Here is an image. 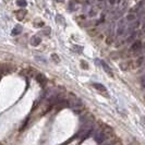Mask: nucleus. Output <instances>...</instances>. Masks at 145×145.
<instances>
[{"label":"nucleus","mask_w":145,"mask_h":145,"mask_svg":"<svg viewBox=\"0 0 145 145\" xmlns=\"http://www.w3.org/2000/svg\"><path fill=\"white\" fill-rule=\"evenodd\" d=\"M125 20L128 22H134L137 20V15L134 13H129V14L125 16Z\"/></svg>","instance_id":"9d476101"},{"label":"nucleus","mask_w":145,"mask_h":145,"mask_svg":"<svg viewBox=\"0 0 145 145\" xmlns=\"http://www.w3.org/2000/svg\"><path fill=\"white\" fill-rule=\"evenodd\" d=\"M144 62V57H138L137 60H135V67H141Z\"/></svg>","instance_id":"f8f14e48"},{"label":"nucleus","mask_w":145,"mask_h":145,"mask_svg":"<svg viewBox=\"0 0 145 145\" xmlns=\"http://www.w3.org/2000/svg\"><path fill=\"white\" fill-rule=\"evenodd\" d=\"M134 38H135V33H133V34H132L131 36L128 37V39H127V42H132V40H133Z\"/></svg>","instance_id":"f3484780"},{"label":"nucleus","mask_w":145,"mask_h":145,"mask_svg":"<svg viewBox=\"0 0 145 145\" xmlns=\"http://www.w3.org/2000/svg\"><path fill=\"white\" fill-rule=\"evenodd\" d=\"M93 86H94L95 89H97L101 94H103L104 96H106V97H109L108 91H107V88L104 86L103 84H101V83H94V85H93Z\"/></svg>","instance_id":"7ed1b4c3"},{"label":"nucleus","mask_w":145,"mask_h":145,"mask_svg":"<svg viewBox=\"0 0 145 145\" xmlns=\"http://www.w3.org/2000/svg\"><path fill=\"white\" fill-rule=\"evenodd\" d=\"M101 65H102V67H103V69H104V71L108 74L109 76H111V78H114V73H112V70L110 69V67H109L104 60H102L101 61Z\"/></svg>","instance_id":"39448f33"},{"label":"nucleus","mask_w":145,"mask_h":145,"mask_svg":"<svg viewBox=\"0 0 145 145\" xmlns=\"http://www.w3.org/2000/svg\"><path fill=\"white\" fill-rule=\"evenodd\" d=\"M22 26L21 25H16L14 29H12V32H11V34L13 35V36H15V35H19V34H21L22 33Z\"/></svg>","instance_id":"1a4fd4ad"},{"label":"nucleus","mask_w":145,"mask_h":145,"mask_svg":"<svg viewBox=\"0 0 145 145\" xmlns=\"http://www.w3.org/2000/svg\"><path fill=\"white\" fill-rule=\"evenodd\" d=\"M129 65H130L129 62H125V63H121L120 67L122 68V70H128V69H129Z\"/></svg>","instance_id":"4468645a"},{"label":"nucleus","mask_w":145,"mask_h":145,"mask_svg":"<svg viewBox=\"0 0 145 145\" xmlns=\"http://www.w3.org/2000/svg\"><path fill=\"white\" fill-rule=\"evenodd\" d=\"M105 145H112V144H110V143H106Z\"/></svg>","instance_id":"5701e85b"},{"label":"nucleus","mask_w":145,"mask_h":145,"mask_svg":"<svg viewBox=\"0 0 145 145\" xmlns=\"http://www.w3.org/2000/svg\"><path fill=\"white\" fill-rule=\"evenodd\" d=\"M97 12H98V11H97V10H96L95 8H93V9H92V10L89 11V15H91V16H94V15L97 14Z\"/></svg>","instance_id":"2eb2a0df"},{"label":"nucleus","mask_w":145,"mask_h":145,"mask_svg":"<svg viewBox=\"0 0 145 145\" xmlns=\"http://www.w3.org/2000/svg\"><path fill=\"white\" fill-rule=\"evenodd\" d=\"M108 2H109V5H110V6H112V5H115V3H116V0H108Z\"/></svg>","instance_id":"6ab92c4d"},{"label":"nucleus","mask_w":145,"mask_h":145,"mask_svg":"<svg viewBox=\"0 0 145 145\" xmlns=\"http://www.w3.org/2000/svg\"><path fill=\"white\" fill-rule=\"evenodd\" d=\"M51 58L54 59V61H55L56 63H58L59 62V58H58V56H57V55H55V54H54V55L51 56Z\"/></svg>","instance_id":"dca6fc26"},{"label":"nucleus","mask_w":145,"mask_h":145,"mask_svg":"<svg viewBox=\"0 0 145 145\" xmlns=\"http://www.w3.org/2000/svg\"><path fill=\"white\" fill-rule=\"evenodd\" d=\"M111 135V129L109 127L104 125L102 128H98L97 130H95L94 132V140L98 143L102 144L105 141H107L109 137Z\"/></svg>","instance_id":"f257e3e1"},{"label":"nucleus","mask_w":145,"mask_h":145,"mask_svg":"<svg viewBox=\"0 0 145 145\" xmlns=\"http://www.w3.org/2000/svg\"><path fill=\"white\" fill-rule=\"evenodd\" d=\"M142 120H143V123L145 124V117H143V118H142Z\"/></svg>","instance_id":"4be33fe9"},{"label":"nucleus","mask_w":145,"mask_h":145,"mask_svg":"<svg viewBox=\"0 0 145 145\" xmlns=\"http://www.w3.org/2000/svg\"><path fill=\"white\" fill-rule=\"evenodd\" d=\"M42 43V38L39 36H37V35H35V36H33L32 38H31V45L32 46H38L39 44Z\"/></svg>","instance_id":"0eeeda50"},{"label":"nucleus","mask_w":145,"mask_h":145,"mask_svg":"<svg viewBox=\"0 0 145 145\" xmlns=\"http://www.w3.org/2000/svg\"><path fill=\"white\" fill-rule=\"evenodd\" d=\"M16 5H18L20 8H25L27 3H26L25 0H18V1H16Z\"/></svg>","instance_id":"ddd939ff"},{"label":"nucleus","mask_w":145,"mask_h":145,"mask_svg":"<svg viewBox=\"0 0 145 145\" xmlns=\"http://www.w3.org/2000/svg\"><path fill=\"white\" fill-rule=\"evenodd\" d=\"M16 18H18V20H23L24 19V16L26 15V10H24V9H20V10H18L16 11Z\"/></svg>","instance_id":"6e6552de"},{"label":"nucleus","mask_w":145,"mask_h":145,"mask_svg":"<svg viewBox=\"0 0 145 145\" xmlns=\"http://www.w3.org/2000/svg\"><path fill=\"white\" fill-rule=\"evenodd\" d=\"M81 65H82V67H83L84 69H87V67H88V65H87V63H85L84 61H81Z\"/></svg>","instance_id":"a211bd4d"},{"label":"nucleus","mask_w":145,"mask_h":145,"mask_svg":"<svg viewBox=\"0 0 145 145\" xmlns=\"http://www.w3.org/2000/svg\"><path fill=\"white\" fill-rule=\"evenodd\" d=\"M74 49H75V50H82L83 48H82V47H80V46H75V47H74Z\"/></svg>","instance_id":"412c9836"},{"label":"nucleus","mask_w":145,"mask_h":145,"mask_svg":"<svg viewBox=\"0 0 145 145\" xmlns=\"http://www.w3.org/2000/svg\"><path fill=\"white\" fill-rule=\"evenodd\" d=\"M98 1H103V0H98Z\"/></svg>","instance_id":"b1692460"},{"label":"nucleus","mask_w":145,"mask_h":145,"mask_svg":"<svg viewBox=\"0 0 145 145\" xmlns=\"http://www.w3.org/2000/svg\"><path fill=\"white\" fill-rule=\"evenodd\" d=\"M144 62H145V58H144Z\"/></svg>","instance_id":"393cba45"},{"label":"nucleus","mask_w":145,"mask_h":145,"mask_svg":"<svg viewBox=\"0 0 145 145\" xmlns=\"http://www.w3.org/2000/svg\"><path fill=\"white\" fill-rule=\"evenodd\" d=\"M68 103H69V107H71V109H72L75 114H81L84 110L83 103L81 102L78 97H75L73 94L69 95V101H68Z\"/></svg>","instance_id":"f03ea898"},{"label":"nucleus","mask_w":145,"mask_h":145,"mask_svg":"<svg viewBox=\"0 0 145 145\" xmlns=\"http://www.w3.org/2000/svg\"><path fill=\"white\" fill-rule=\"evenodd\" d=\"M141 48H142V43L140 40H135V42H133V44L131 45L130 50L132 52H137V51L141 50Z\"/></svg>","instance_id":"20e7f679"},{"label":"nucleus","mask_w":145,"mask_h":145,"mask_svg":"<svg viewBox=\"0 0 145 145\" xmlns=\"http://www.w3.org/2000/svg\"><path fill=\"white\" fill-rule=\"evenodd\" d=\"M36 80L38 81V83H39L40 85H43V86H45L46 83H47V79L44 76L43 74H40V73H37L36 74Z\"/></svg>","instance_id":"423d86ee"},{"label":"nucleus","mask_w":145,"mask_h":145,"mask_svg":"<svg viewBox=\"0 0 145 145\" xmlns=\"http://www.w3.org/2000/svg\"><path fill=\"white\" fill-rule=\"evenodd\" d=\"M141 84H142V86L145 88V78H143V79H142V81H141Z\"/></svg>","instance_id":"aec40b11"},{"label":"nucleus","mask_w":145,"mask_h":145,"mask_svg":"<svg viewBox=\"0 0 145 145\" xmlns=\"http://www.w3.org/2000/svg\"><path fill=\"white\" fill-rule=\"evenodd\" d=\"M124 29H125V26L120 23L119 26H118V29H117V35H122L124 33Z\"/></svg>","instance_id":"9b49d317"}]
</instances>
